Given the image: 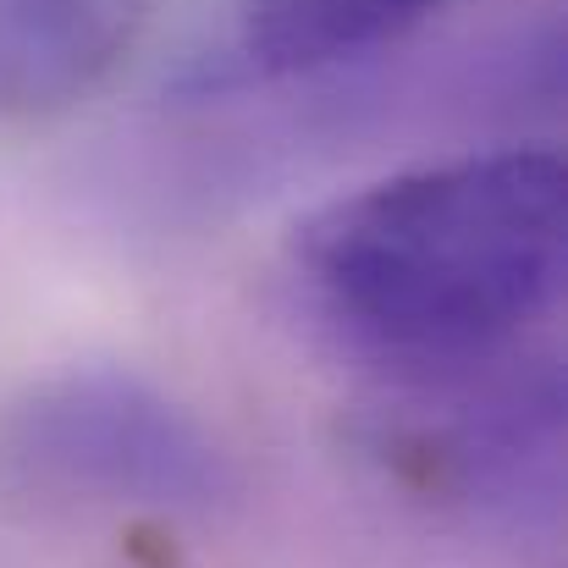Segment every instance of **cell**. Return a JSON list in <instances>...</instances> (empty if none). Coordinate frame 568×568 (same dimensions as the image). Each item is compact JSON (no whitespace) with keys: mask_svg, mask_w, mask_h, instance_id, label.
Here are the masks:
<instances>
[{"mask_svg":"<svg viewBox=\"0 0 568 568\" xmlns=\"http://www.w3.org/2000/svg\"><path fill=\"white\" fill-rule=\"evenodd\" d=\"M568 178L552 150H480L348 193L298 226L315 310L365 354L469 365L564 287Z\"/></svg>","mask_w":568,"mask_h":568,"instance_id":"obj_1","label":"cell"},{"mask_svg":"<svg viewBox=\"0 0 568 568\" xmlns=\"http://www.w3.org/2000/svg\"><path fill=\"white\" fill-rule=\"evenodd\" d=\"M155 0H0V122L89 100L144 39Z\"/></svg>","mask_w":568,"mask_h":568,"instance_id":"obj_3","label":"cell"},{"mask_svg":"<svg viewBox=\"0 0 568 568\" xmlns=\"http://www.w3.org/2000/svg\"><path fill=\"white\" fill-rule=\"evenodd\" d=\"M0 458L33 491L122 508H215L232 486L189 408L116 371L33 386L0 430Z\"/></svg>","mask_w":568,"mask_h":568,"instance_id":"obj_2","label":"cell"},{"mask_svg":"<svg viewBox=\"0 0 568 568\" xmlns=\"http://www.w3.org/2000/svg\"><path fill=\"white\" fill-rule=\"evenodd\" d=\"M447 6L453 0H237L232 44L260 78H304L397 44Z\"/></svg>","mask_w":568,"mask_h":568,"instance_id":"obj_4","label":"cell"}]
</instances>
